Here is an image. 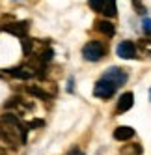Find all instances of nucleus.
<instances>
[{
	"label": "nucleus",
	"mask_w": 151,
	"mask_h": 155,
	"mask_svg": "<svg viewBox=\"0 0 151 155\" xmlns=\"http://www.w3.org/2000/svg\"><path fill=\"white\" fill-rule=\"evenodd\" d=\"M0 140L13 148H19L26 142V127L11 112H6L0 120Z\"/></svg>",
	"instance_id": "1"
},
{
	"label": "nucleus",
	"mask_w": 151,
	"mask_h": 155,
	"mask_svg": "<svg viewBox=\"0 0 151 155\" xmlns=\"http://www.w3.org/2000/svg\"><path fill=\"white\" fill-rule=\"evenodd\" d=\"M82 56L88 62H99L104 56V47L99 41H88L82 49Z\"/></svg>",
	"instance_id": "2"
},
{
	"label": "nucleus",
	"mask_w": 151,
	"mask_h": 155,
	"mask_svg": "<svg viewBox=\"0 0 151 155\" xmlns=\"http://www.w3.org/2000/svg\"><path fill=\"white\" fill-rule=\"evenodd\" d=\"M114 92H116V84H112L110 81H104V79H101L93 88V95L101 97V99H110Z\"/></svg>",
	"instance_id": "3"
},
{
	"label": "nucleus",
	"mask_w": 151,
	"mask_h": 155,
	"mask_svg": "<svg viewBox=\"0 0 151 155\" xmlns=\"http://www.w3.org/2000/svg\"><path fill=\"white\" fill-rule=\"evenodd\" d=\"M103 79H104V81H110V82L116 84V88H117V86H123V84H125L127 73H125L123 69H120V68H108V69L104 71Z\"/></svg>",
	"instance_id": "4"
},
{
	"label": "nucleus",
	"mask_w": 151,
	"mask_h": 155,
	"mask_svg": "<svg viewBox=\"0 0 151 155\" xmlns=\"http://www.w3.org/2000/svg\"><path fill=\"white\" fill-rule=\"evenodd\" d=\"M117 56L120 58H125V60H133L136 58V47L133 41H121L117 45Z\"/></svg>",
	"instance_id": "5"
},
{
	"label": "nucleus",
	"mask_w": 151,
	"mask_h": 155,
	"mask_svg": "<svg viewBox=\"0 0 151 155\" xmlns=\"http://www.w3.org/2000/svg\"><path fill=\"white\" fill-rule=\"evenodd\" d=\"M4 32H9L13 36H19V38H24L26 32H28V23L26 21H21V23H11V25H4L2 26Z\"/></svg>",
	"instance_id": "6"
},
{
	"label": "nucleus",
	"mask_w": 151,
	"mask_h": 155,
	"mask_svg": "<svg viewBox=\"0 0 151 155\" xmlns=\"http://www.w3.org/2000/svg\"><path fill=\"white\" fill-rule=\"evenodd\" d=\"M133 105H134V95H133V92H125V94H121L120 101H117L116 112L117 114H123V112H127L129 108H133Z\"/></svg>",
	"instance_id": "7"
},
{
	"label": "nucleus",
	"mask_w": 151,
	"mask_h": 155,
	"mask_svg": "<svg viewBox=\"0 0 151 155\" xmlns=\"http://www.w3.org/2000/svg\"><path fill=\"white\" fill-rule=\"evenodd\" d=\"M133 137H134V129L129 127V125H120V127L114 131V138L120 140V142L129 140V138H133Z\"/></svg>",
	"instance_id": "8"
},
{
	"label": "nucleus",
	"mask_w": 151,
	"mask_h": 155,
	"mask_svg": "<svg viewBox=\"0 0 151 155\" xmlns=\"http://www.w3.org/2000/svg\"><path fill=\"white\" fill-rule=\"evenodd\" d=\"M9 75L15 77V79H30V77H34V69L30 68V65H24V68H13L9 69Z\"/></svg>",
	"instance_id": "9"
},
{
	"label": "nucleus",
	"mask_w": 151,
	"mask_h": 155,
	"mask_svg": "<svg viewBox=\"0 0 151 155\" xmlns=\"http://www.w3.org/2000/svg\"><path fill=\"white\" fill-rule=\"evenodd\" d=\"M95 28L99 30L101 34H104V36H114V32H116L114 25L108 23V21H97V23H95Z\"/></svg>",
	"instance_id": "10"
},
{
	"label": "nucleus",
	"mask_w": 151,
	"mask_h": 155,
	"mask_svg": "<svg viewBox=\"0 0 151 155\" xmlns=\"http://www.w3.org/2000/svg\"><path fill=\"white\" fill-rule=\"evenodd\" d=\"M106 17H116L117 13V6H116V0H104V6H103V12Z\"/></svg>",
	"instance_id": "11"
},
{
	"label": "nucleus",
	"mask_w": 151,
	"mask_h": 155,
	"mask_svg": "<svg viewBox=\"0 0 151 155\" xmlns=\"http://www.w3.org/2000/svg\"><path fill=\"white\" fill-rule=\"evenodd\" d=\"M28 94H32L34 97H39V99H45V101L49 99V94H45L39 86H28Z\"/></svg>",
	"instance_id": "12"
},
{
	"label": "nucleus",
	"mask_w": 151,
	"mask_h": 155,
	"mask_svg": "<svg viewBox=\"0 0 151 155\" xmlns=\"http://www.w3.org/2000/svg\"><path fill=\"white\" fill-rule=\"evenodd\" d=\"M142 153V148L138 146V144H133V146H125L121 150V155H140Z\"/></svg>",
	"instance_id": "13"
},
{
	"label": "nucleus",
	"mask_w": 151,
	"mask_h": 155,
	"mask_svg": "<svg viewBox=\"0 0 151 155\" xmlns=\"http://www.w3.org/2000/svg\"><path fill=\"white\" fill-rule=\"evenodd\" d=\"M32 45H34V39L23 38V52L26 54V56H30V52H32Z\"/></svg>",
	"instance_id": "14"
},
{
	"label": "nucleus",
	"mask_w": 151,
	"mask_h": 155,
	"mask_svg": "<svg viewBox=\"0 0 151 155\" xmlns=\"http://www.w3.org/2000/svg\"><path fill=\"white\" fill-rule=\"evenodd\" d=\"M90 8L93 12H103V6H104V0H88Z\"/></svg>",
	"instance_id": "15"
},
{
	"label": "nucleus",
	"mask_w": 151,
	"mask_h": 155,
	"mask_svg": "<svg viewBox=\"0 0 151 155\" xmlns=\"http://www.w3.org/2000/svg\"><path fill=\"white\" fill-rule=\"evenodd\" d=\"M52 54H54V52H52V49H45V51H43L41 54H39V58H41V62H50L52 60Z\"/></svg>",
	"instance_id": "16"
},
{
	"label": "nucleus",
	"mask_w": 151,
	"mask_h": 155,
	"mask_svg": "<svg viewBox=\"0 0 151 155\" xmlns=\"http://www.w3.org/2000/svg\"><path fill=\"white\" fill-rule=\"evenodd\" d=\"M133 6H134V12H136L138 15H144V13H146V8L142 6V2H140V0H133Z\"/></svg>",
	"instance_id": "17"
},
{
	"label": "nucleus",
	"mask_w": 151,
	"mask_h": 155,
	"mask_svg": "<svg viewBox=\"0 0 151 155\" xmlns=\"http://www.w3.org/2000/svg\"><path fill=\"white\" fill-rule=\"evenodd\" d=\"M142 28H144V34L151 36V19H144L142 21Z\"/></svg>",
	"instance_id": "18"
},
{
	"label": "nucleus",
	"mask_w": 151,
	"mask_h": 155,
	"mask_svg": "<svg viewBox=\"0 0 151 155\" xmlns=\"http://www.w3.org/2000/svg\"><path fill=\"white\" fill-rule=\"evenodd\" d=\"M41 125H43V121H41V120H32V121H28V124H26V127H30V129L41 127Z\"/></svg>",
	"instance_id": "19"
},
{
	"label": "nucleus",
	"mask_w": 151,
	"mask_h": 155,
	"mask_svg": "<svg viewBox=\"0 0 151 155\" xmlns=\"http://www.w3.org/2000/svg\"><path fill=\"white\" fill-rule=\"evenodd\" d=\"M69 155H84L80 150H73V151H69Z\"/></svg>",
	"instance_id": "20"
},
{
	"label": "nucleus",
	"mask_w": 151,
	"mask_h": 155,
	"mask_svg": "<svg viewBox=\"0 0 151 155\" xmlns=\"http://www.w3.org/2000/svg\"><path fill=\"white\" fill-rule=\"evenodd\" d=\"M0 155H8V153H6V150H4V148H0Z\"/></svg>",
	"instance_id": "21"
},
{
	"label": "nucleus",
	"mask_w": 151,
	"mask_h": 155,
	"mask_svg": "<svg viewBox=\"0 0 151 155\" xmlns=\"http://www.w3.org/2000/svg\"><path fill=\"white\" fill-rule=\"evenodd\" d=\"M149 99H151V92H149Z\"/></svg>",
	"instance_id": "22"
}]
</instances>
